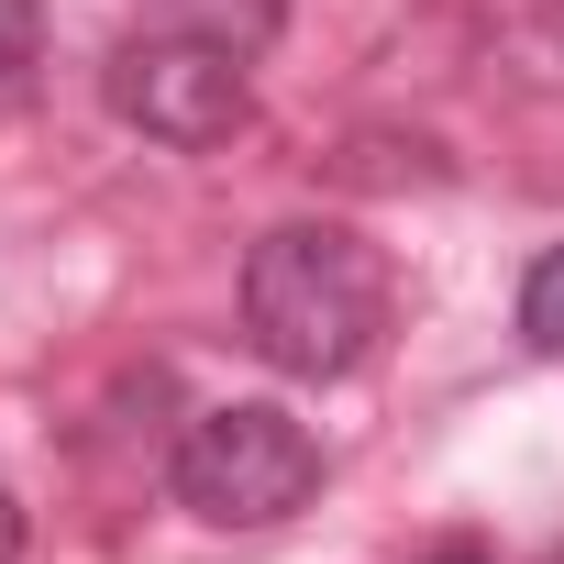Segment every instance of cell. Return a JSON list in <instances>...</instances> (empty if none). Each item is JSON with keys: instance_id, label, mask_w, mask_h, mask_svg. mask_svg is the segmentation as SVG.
<instances>
[{"instance_id": "1", "label": "cell", "mask_w": 564, "mask_h": 564, "mask_svg": "<svg viewBox=\"0 0 564 564\" xmlns=\"http://www.w3.org/2000/svg\"><path fill=\"white\" fill-rule=\"evenodd\" d=\"M243 333L276 377H355L388 333V254L344 221H276L243 254Z\"/></svg>"}, {"instance_id": "2", "label": "cell", "mask_w": 564, "mask_h": 564, "mask_svg": "<svg viewBox=\"0 0 564 564\" xmlns=\"http://www.w3.org/2000/svg\"><path fill=\"white\" fill-rule=\"evenodd\" d=\"M177 498L221 531H265V520H300L322 498V443L311 421H289L276 399H232V410H199L188 443H177Z\"/></svg>"}, {"instance_id": "3", "label": "cell", "mask_w": 564, "mask_h": 564, "mask_svg": "<svg viewBox=\"0 0 564 564\" xmlns=\"http://www.w3.org/2000/svg\"><path fill=\"white\" fill-rule=\"evenodd\" d=\"M111 111L133 133L177 144V155H210V144H232L254 122V78H243L232 45H210V34L177 23V34H133L111 56Z\"/></svg>"}, {"instance_id": "4", "label": "cell", "mask_w": 564, "mask_h": 564, "mask_svg": "<svg viewBox=\"0 0 564 564\" xmlns=\"http://www.w3.org/2000/svg\"><path fill=\"white\" fill-rule=\"evenodd\" d=\"M276 12H289V0H177V23L210 34V45H232V56H254L276 34Z\"/></svg>"}, {"instance_id": "5", "label": "cell", "mask_w": 564, "mask_h": 564, "mask_svg": "<svg viewBox=\"0 0 564 564\" xmlns=\"http://www.w3.org/2000/svg\"><path fill=\"white\" fill-rule=\"evenodd\" d=\"M520 333H531L542 355H564V243H553V254L520 276Z\"/></svg>"}, {"instance_id": "6", "label": "cell", "mask_w": 564, "mask_h": 564, "mask_svg": "<svg viewBox=\"0 0 564 564\" xmlns=\"http://www.w3.org/2000/svg\"><path fill=\"white\" fill-rule=\"evenodd\" d=\"M34 45H45V12H34V0H0V78H23Z\"/></svg>"}, {"instance_id": "7", "label": "cell", "mask_w": 564, "mask_h": 564, "mask_svg": "<svg viewBox=\"0 0 564 564\" xmlns=\"http://www.w3.org/2000/svg\"><path fill=\"white\" fill-rule=\"evenodd\" d=\"M0 564H23V509L0 498Z\"/></svg>"}, {"instance_id": "8", "label": "cell", "mask_w": 564, "mask_h": 564, "mask_svg": "<svg viewBox=\"0 0 564 564\" xmlns=\"http://www.w3.org/2000/svg\"><path fill=\"white\" fill-rule=\"evenodd\" d=\"M432 564H487V553H432Z\"/></svg>"}]
</instances>
